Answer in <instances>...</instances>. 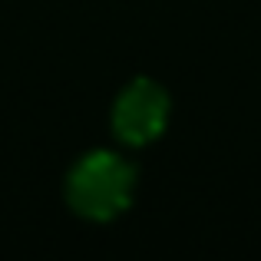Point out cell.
I'll use <instances>...</instances> for the list:
<instances>
[{"label":"cell","instance_id":"7a4b0ae2","mask_svg":"<svg viewBox=\"0 0 261 261\" xmlns=\"http://www.w3.org/2000/svg\"><path fill=\"white\" fill-rule=\"evenodd\" d=\"M169 116H172V99H169L166 86L149 76H136L116 96L109 126H113V136L122 146L142 149L166 133Z\"/></svg>","mask_w":261,"mask_h":261},{"label":"cell","instance_id":"6da1fadb","mask_svg":"<svg viewBox=\"0 0 261 261\" xmlns=\"http://www.w3.org/2000/svg\"><path fill=\"white\" fill-rule=\"evenodd\" d=\"M63 195H66V205L73 208V215L96 225L113 222L133 205L136 166L119 152L93 149V152L80 155L73 162V169L66 172Z\"/></svg>","mask_w":261,"mask_h":261}]
</instances>
